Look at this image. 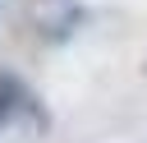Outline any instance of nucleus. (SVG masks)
I'll return each mask as SVG.
<instances>
[{"instance_id": "nucleus-1", "label": "nucleus", "mask_w": 147, "mask_h": 143, "mask_svg": "<svg viewBox=\"0 0 147 143\" xmlns=\"http://www.w3.org/2000/svg\"><path fill=\"white\" fill-rule=\"evenodd\" d=\"M32 97H28V88H23V78L14 74V69H0V125H9L23 106H28Z\"/></svg>"}]
</instances>
